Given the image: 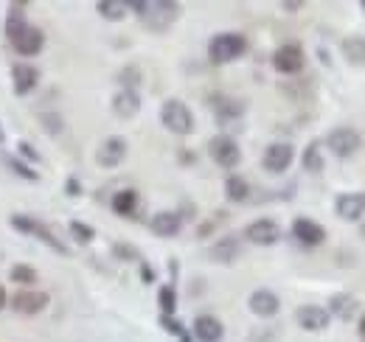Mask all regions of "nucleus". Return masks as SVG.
Listing matches in <instances>:
<instances>
[{"instance_id": "obj_1", "label": "nucleus", "mask_w": 365, "mask_h": 342, "mask_svg": "<svg viewBox=\"0 0 365 342\" xmlns=\"http://www.w3.org/2000/svg\"><path fill=\"white\" fill-rule=\"evenodd\" d=\"M127 6L135 9L138 14H140V23H143L149 31H155V34L166 31V28L180 17V3H172V0H152V3L133 0V3H127Z\"/></svg>"}, {"instance_id": "obj_10", "label": "nucleus", "mask_w": 365, "mask_h": 342, "mask_svg": "<svg viewBox=\"0 0 365 342\" xmlns=\"http://www.w3.org/2000/svg\"><path fill=\"white\" fill-rule=\"evenodd\" d=\"M292 157H295V149L289 143H270L262 163H264V169L270 171V174H281V171L289 169Z\"/></svg>"}, {"instance_id": "obj_40", "label": "nucleus", "mask_w": 365, "mask_h": 342, "mask_svg": "<svg viewBox=\"0 0 365 342\" xmlns=\"http://www.w3.org/2000/svg\"><path fill=\"white\" fill-rule=\"evenodd\" d=\"M65 188H68V194H71V197H76V194H79V191H82V188H79V182H76V177H71V180H68V185H65Z\"/></svg>"}, {"instance_id": "obj_32", "label": "nucleus", "mask_w": 365, "mask_h": 342, "mask_svg": "<svg viewBox=\"0 0 365 342\" xmlns=\"http://www.w3.org/2000/svg\"><path fill=\"white\" fill-rule=\"evenodd\" d=\"M158 300H160V309H163V314H175V309H178V295H175V286H160V292H158Z\"/></svg>"}, {"instance_id": "obj_42", "label": "nucleus", "mask_w": 365, "mask_h": 342, "mask_svg": "<svg viewBox=\"0 0 365 342\" xmlns=\"http://www.w3.org/2000/svg\"><path fill=\"white\" fill-rule=\"evenodd\" d=\"M360 334H363V340H365V317L360 320Z\"/></svg>"}, {"instance_id": "obj_34", "label": "nucleus", "mask_w": 365, "mask_h": 342, "mask_svg": "<svg viewBox=\"0 0 365 342\" xmlns=\"http://www.w3.org/2000/svg\"><path fill=\"white\" fill-rule=\"evenodd\" d=\"M40 121H43V127H46L48 135H59V132H62V118H59L56 113H43Z\"/></svg>"}, {"instance_id": "obj_8", "label": "nucleus", "mask_w": 365, "mask_h": 342, "mask_svg": "<svg viewBox=\"0 0 365 342\" xmlns=\"http://www.w3.org/2000/svg\"><path fill=\"white\" fill-rule=\"evenodd\" d=\"M273 68L278 73H298L304 68V48L295 43L289 45H281L278 51L273 53Z\"/></svg>"}, {"instance_id": "obj_25", "label": "nucleus", "mask_w": 365, "mask_h": 342, "mask_svg": "<svg viewBox=\"0 0 365 342\" xmlns=\"http://www.w3.org/2000/svg\"><path fill=\"white\" fill-rule=\"evenodd\" d=\"M225 197L230 202H245L250 197V185H247V180L242 174H230L225 180Z\"/></svg>"}, {"instance_id": "obj_31", "label": "nucleus", "mask_w": 365, "mask_h": 342, "mask_svg": "<svg viewBox=\"0 0 365 342\" xmlns=\"http://www.w3.org/2000/svg\"><path fill=\"white\" fill-rule=\"evenodd\" d=\"M68 230H71V236H73L79 244H91L93 236H96V230H93L91 224H85V222H79V219H73V222L68 224Z\"/></svg>"}, {"instance_id": "obj_16", "label": "nucleus", "mask_w": 365, "mask_h": 342, "mask_svg": "<svg viewBox=\"0 0 365 342\" xmlns=\"http://www.w3.org/2000/svg\"><path fill=\"white\" fill-rule=\"evenodd\" d=\"M247 306H250V311L253 314H259V317H275L278 314V309H281V300L275 292L270 289H256L250 300H247Z\"/></svg>"}, {"instance_id": "obj_22", "label": "nucleus", "mask_w": 365, "mask_h": 342, "mask_svg": "<svg viewBox=\"0 0 365 342\" xmlns=\"http://www.w3.org/2000/svg\"><path fill=\"white\" fill-rule=\"evenodd\" d=\"M26 28H29L26 6H23V3H11L9 11H6V37H9V43H11L17 34H23Z\"/></svg>"}, {"instance_id": "obj_38", "label": "nucleus", "mask_w": 365, "mask_h": 342, "mask_svg": "<svg viewBox=\"0 0 365 342\" xmlns=\"http://www.w3.org/2000/svg\"><path fill=\"white\" fill-rule=\"evenodd\" d=\"M20 155H23V157H29V160H34V163L40 160V155H37V152H34L29 143H20Z\"/></svg>"}, {"instance_id": "obj_44", "label": "nucleus", "mask_w": 365, "mask_h": 342, "mask_svg": "<svg viewBox=\"0 0 365 342\" xmlns=\"http://www.w3.org/2000/svg\"><path fill=\"white\" fill-rule=\"evenodd\" d=\"M363 11H365V0H363Z\"/></svg>"}, {"instance_id": "obj_26", "label": "nucleus", "mask_w": 365, "mask_h": 342, "mask_svg": "<svg viewBox=\"0 0 365 342\" xmlns=\"http://www.w3.org/2000/svg\"><path fill=\"white\" fill-rule=\"evenodd\" d=\"M135 208H138V191H133V188H124V191H118L113 197V211L118 216H133Z\"/></svg>"}, {"instance_id": "obj_20", "label": "nucleus", "mask_w": 365, "mask_h": 342, "mask_svg": "<svg viewBox=\"0 0 365 342\" xmlns=\"http://www.w3.org/2000/svg\"><path fill=\"white\" fill-rule=\"evenodd\" d=\"M239 256H242V242H239V236H222V239L211 247V261H217V264H233Z\"/></svg>"}, {"instance_id": "obj_3", "label": "nucleus", "mask_w": 365, "mask_h": 342, "mask_svg": "<svg viewBox=\"0 0 365 342\" xmlns=\"http://www.w3.org/2000/svg\"><path fill=\"white\" fill-rule=\"evenodd\" d=\"M160 121H163V127L169 129V132H175V135H191L194 132V115H191V110L182 101H178V98L163 101Z\"/></svg>"}, {"instance_id": "obj_9", "label": "nucleus", "mask_w": 365, "mask_h": 342, "mask_svg": "<svg viewBox=\"0 0 365 342\" xmlns=\"http://www.w3.org/2000/svg\"><path fill=\"white\" fill-rule=\"evenodd\" d=\"M124 157H127V140L118 138V135L107 138V140L98 146V155H96V160H98L101 169H115L118 163H124Z\"/></svg>"}, {"instance_id": "obj_35", "label": "nucleus", "mask_w": 365, "mask_h": 342, "mask_svg": "<svg viewBox=\"0 0 365 342\" xmlns=\"http://www.w3.org/2000/svg\"><path fill=\"white\" fill-rule=\"evenodd\" d=\"M160 326H163V328H166L169 334H178V337H180L182 342H191V340H188V337H185V331H182V326H180V323H178V320H175V317H169V314H163V317H160Z\"/></svg>"}, {"instance_id": "obj_12", "label": "nucleus", "mask_w": 365, "mask_h": 342, "mask_svg": "<svg viewBox=\"0 0 365 342\" xmlns=\"http://www.w3.org/2000/svg\"><path fill=\"white\" fill-rule=\"evenodd\" d=\"M295 317L304 331H323V328H329V320H331V314L320 306H301Z\"/></svg>"}, {"instance_id": "obj_24", "label": "nucleus", "mask_w": 365, "mask_h": 342, "mask_svg": "<svg viewBox=\"0 0 365 342\" xmlns=\"http://www.w3.org/2000/svg\"><path fill=\"white\" fill-rule=\"evenodd\" d=\"M329 314H334L340 320H351L357 314V300L351 295H334L329 300Z\"/></svg>"}, {"instance_id": "obj_39", "label": "nucleus", "mask_w": 365, "mask_h": 342, "mask_svg": "<svg viewBox=\"0 0 365 342\" xmlns=\"http://www.w3.org/2000/svg\"><path fill=\"white\" fill-rule=\"evenodd\" d=\"M140 278H143V284H152V281H155L152 266H146V264H143V266H140Z\"/></svg>"}, {"instance_id": "obj_23", "label": "nucleus", "mask_w": 365, "mask_h": 342, "mask_svg": "<svg viewBox=\"0 0 365 342\" xmlns=\"http://www.w3.org/2000/svg\"><path fill=\"white\" fill-rule=\"evenodd\" d=\"M211 107H214V113H217V118L220 121H233V118H239L242 113H245V101H239V98H214L211 101Z\"/></svg>"}, {"instance_id": "obj_14", "label": "nucleus", "mask_w": 365, "mask_h": 342, "mask_svg": "<svg viewBox=\"0 0 365 342\" xmlns=\"http://www.w3.org/2000/svg\"><path fill=\"white\" fill-rule=\"evenodd\" d=\"M11 45H14V51L23 53V56H37V53L43 51V45H46V34H43L40 28L29 26L23 34H17V37L11 40Z\"/></svg>"}, {"instance_id": "obj_30", "label": "nucleus", "mask_w": 365, "mask_h": 342, "mask_svg": "<svg viewBox=\"0 0 365 342\" xmlns=\"http://www.w3.org/2000/svg\"><path fill=\"white\" fill-rule=\"evenodd\" d=\"M11 281L14 284H23V286H31V284H37V269L34 266H26V264H14L11 266Z\"/></svg>"}, {"instance_id": "obj_28", "label": "nucleus", "mask_w": 365, "mask_h": 342, "mask_svg": "<svg viewBox=\"0 0 365 342\" xmlns=\"http://www.w3.org/2000/svg\"><path fill=\"white\" fill-rule=\"evenodd\" d=\"M127 3H121V0H98L96 3V11L104 17V20H124V14H127Z\"/></svg>"}, {"instance_id": "obj_18", "label": "nucleus", "mask_w": 365, "mask_h": 342, "mask_svg": "<svg viewBox=\"0 0 365 342\" xmlns=\"http://www.w3.org/2000/svg\"><path fill=\"white\" fill-rule=\"evenodd\" d=\"M46 306H48L46 292H17L11 298V309L17 314H40Z\"/></svg>"}, {"instance_id": "obj_7", "label": "nucleus", "mask_w": 365, "mask_h": 342, "mask_svg": "<svg viewBox=\"0 0 365 342\" xmlns=\"http://www.w3.org/2000/svg\"><path fill=\"white\" fill-rule=\"evenodd\" d=\"M245 239L250 244H259V247H270L281 239V227L275 224L273 219H256L245 227Z\"/></svg>"}, {"instance_id": "obj_33", "label": "nucleus", "mask_w": 365, "mask_h": 342, "mask_svg": "<svg viewBox=\"0 0 365 342\" xmlns=\"http://www.w3.org/2000/svg\"><path fill=\"white\" fill-rule=\"evenodd\" d=\"M6 166H9V169L14 171L17 177H23V180H29V182H37V180H40V174H37V171H34V169H29V166H26L23 160H17V157H6Z\"/></svg>"}, {"instance_id": "obj_6", "label": "nucleus", "mask_w": 365, "mask_h": 342, "mask_svg": "<svg viewBox=\"0 0 365 342\" xmlns=\"http://www.w3.org/2000/svg\"><path fill=\"white\" fill-rule=\"evenodd\" d=\"M326 146L334 157H351L360 149V135L351 127H337L326 135Z\"/></svg>"}, {"instance_id": "obj_41", "label": "nucleus", "mask_w": 365, "mask_h": 342, "mask_svg": "<svg viewBox=\"0 0 365 342\" xmlns=\"http://www.w3.org/2000/svg\"><path fill=\"white\" fill-rule=\"evenodd\" d=\"M6 306H9V295H6V289H3V286H0V311H3V309H6Z\"/></svg>"}, {"instance_id": "obj_17", "label": "nucleus", "mask_w": 365, "mask_h": 342, "mask_svg": "<svg viewBox=\"0 0 365 342\" xmlns=\"http://www.w3.org/2000/svg\"><path fill=\"white\" fill-rule=\"evenodd\" d=\"M365 214V194H340L337 197V216L346 222H360Z\"/></svg>"}, {"instance_id": "obj_2", "label": "nucleus", "mask_w": 365, "mask_h": 342, "mask_svg": "<svg viewBox=\"0 0 365 342\" xmlns=\"http://www.w3.org/2000/svg\"><path fill=\"white\" fill-rule=\"evenodd\" d=\"M247 51V40L236 31H225V34H217L211 43H208V56L214 65H228L233 59H239L242 53Z\"/></svg>"}, {"instance_id": "obj_27", "label": "nucleus", "mask_w": 365, "mask_h": 342, "mask_svg": "<svg viewBox=\"0 0 365 342\" xmlns=\"http://www.w3.org/2000/svg\"><path fill=\"white\" fill-rule=\"evenodd\" d=\"M343 56L351 65H365V37H346L343 40Z\"/></svg>"}, {"instance_id": "obj_19", "label": "nucleus", "mask_w": 365, "mask_h": 342, "mask_svg": "<svg viewBox=\"0 0 365 342\" xmlns=\"http://www.w3.org/2000/svg\"><path fill=\"white\" fill-rule=\"evenodd\" d=\"M222 334H225V328H222V323H220L217 317L200 314V317L194 320V337L200 342H220Z\"/></svg>"}, {"instance_id": "obj_29", "label": "nucleus", "mask_w": 365, "mask_h": 342, "mask_svg": "<svg viewBox=\"0 0 365 342\" xmlns=\"http://www.w3.org/2000/svg\"><path fill=\"white\" fill-rule=\"evenodd\" d=\"M304 169L312 171V174H318V171L323 169V155H320L318 140H312V143L304 149Z\"/></svg>"}, {"instance_id": "obj_4", "label": "nucleus", "mask_w": 365, "mask_h": 342, "mask_svg": "<svg viewBox=\"0 0 365 342\" xmlns=\"http://www.w3.org/2000/svg\"><path fill=\"white\" fill-rule=\"evenodd\" d=\"M11 227H17L20 233H26V236H34V239H40L43 244H48L51 250H56L59 256H68V244H62L51 230H48L46 224L40 222V219H34V216H11Z\"/></svg>"}, {"instance_id": "obj_43", "label": "nucleus", "mask_w": 365, "mask_h": 342, "mask_svg": "<svg viewBox=\"0 0 365 342\" xmlns=\"http://www.w3.org/2000/svg\"><path fill=\"white\" fill-rule=\"evenodd\" d=\"M3 140H6V135H3V127H0V146H3Z\"/></svg>"}, {"instance_id": "obj_15", "label": "nucleus", "mask_w": 365, "mask_h": 342, "mask_svg": "<svg viewBox=\"0 0 365 342\" xmlns=\"http://www.w3.org/2000/svg\"><path fill=\"white\" fill-rule=\"evenodd\" d=\"M149 227H152V233L160 236V239H175V236L180 233L182 219H180V214H175V211H160V214L152 216Z\"/></svg>"}, {"instance_id": "obj_5", "label": "nucleus", "mask_w": 365, "mask_h": 342, "mask_svg": "<svg viewBox=\"0 0 365 342\" xmlns=\"http://www.w3.org/2000/svg\"><path fill=\"white\" fill-rule=\"evenodd\" d=\"M208 155H211L214 163L222 166V169H236L239 160H242V149H239V143H236L230 135H217V138H211Z\"/></svg>"}, {"instance_id": "obj_13", "label": "nucleus", "mask_w": 365, "mask_h": 342, "mask_svg": "<svg viewBox=\"0 0 365 342\" xmlns=\"http://www.w3.org/2000/svg\"><path fill=\"white\" fill-rule=\"evenodd\" d=\"M11 82H14V93L17 95H29L37 87V82H40V71L34 65L20 62V65L11 68Z\"/></svg>"}, {"instance_id": "obj_37", "label": "nucleus", "mask_w": 365, "mask_h": 342, "mask_svg": "<svg viewBox=\"0 0 365 342\" xmlns=\"http://www.w3.org/2000/svg\"><path fill=\"white\" fill-rule=\"evenodd\" d=\"M113 253H115L118 258H124V261H138V250L135 247H130V244H115Z\"/></svg>"}, {"instance_id": "obj_21", "label": "nucleus", "mask_w": 365, "mask_h": 342, "mask_svg": "<svg viewBox=\"0 0 365 342\" xmlns=\"http://www.w3.org/2000/svg\"><path fill=\"white\" fill-rule=\"evenodd\" d=\"M138 110H140V95H138V90H121V93H115V98H113V113L118 115V118H135Z\"/></svg>"}, {"instance_id": "obj_36", "label": "nucleus", "mask_w": 365, "mask_h": 342, "mask_svg": "<svg viewBox=\"0 0 365 342\" xmlns=\"http://www.w3.org/2000/svg\"><path fill=\"white\" fill-rule=\"evenodd\" d=\"M138 76H140V73H138V68H127V71L121 73V85H124V90H135L138 82H140Z\"/></svg>"}, {"instance_id": "obj_11", "label": "nucleus", "mask_w": 365, "mask_h": 342, "mask_svg": "<svg viewBox=\"0 0 365 342\" xmlns=\"http://www.w3.org/2000/svg\"><path fill=\"white\" fill-rule=\"evenodd\" d=\"M292 236H295L301 244H307V247H318V244H323V239H326V230L320 227L318 222L301 216V219L292 222Z\"/></svg>"}]
</instances>
